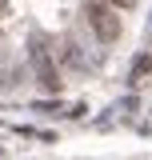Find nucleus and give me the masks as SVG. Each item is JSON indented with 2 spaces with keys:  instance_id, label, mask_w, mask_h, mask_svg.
<instances>
[{
  "instance_id": "nucleus-2",
  "label": "nucleus",
  "mask_w": 152,
  "mask_h": 160,
  "mask_svg": "<svg viewBox=\"0 0 152 160\" xmlns=\"http://www.w3.org/2000/svg\"><path fill=\"white\" fill-rule=\"evenodd\" d=\"M32 64H36L40 84H44L48 92H56V88H60V76H56V68H52V56H48V48H44V44H32Z\"/></svg>"
},
{
  "instance_id": "nucleus-3",
  "label": "nucleus",
  "mask_w": 152,
  "mask_h": 160,
  "mask_svg": "<svg viewBox=\"0 0 152 160\" xmlns=\"http://www.w3.org/2000/svg\"><path fill=\"white\" fill-rule=\"evenodd\" d=\"M100 4H108V8H116V12H120V8H132L136 0H100Z\"/></svg>"
},
{
  "instance_id": "nucleus-1",
  "label": "nucleus",
  "mask_w": 152,
  "mask_h": 160,
  "mask_svg": "<svg viewBox=\"0 0 152 160\" xmlns=\"http://www.w3.org/2000/svg\"><path fill=\"white\" fill-rule=\"evenodd\" d=\"M84 16H88V28H92L100 40H116V36H120V16H116V8H108V4L92 0Z\"/></svg>"
}]
</instances>
